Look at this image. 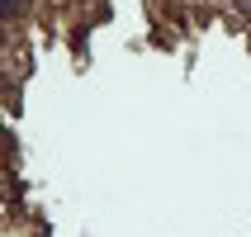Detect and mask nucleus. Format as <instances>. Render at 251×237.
Returning <instances> with one entry per match:
<instances>
[{"mask_svg": "<svg viewBox=\"0 0 251 237\" xmlns=\"http://www.w3.org/2000/svg\"><path fill=\"white\" fill-rule=\"evenodd\" d=\"M0 24L5 28H33L38 24V0H0Z\"/></svg>", "mask_w": 251, "mask_h": 237, "instance_id": "f257e3e1", "label": "nucleus"}]
</instances>
